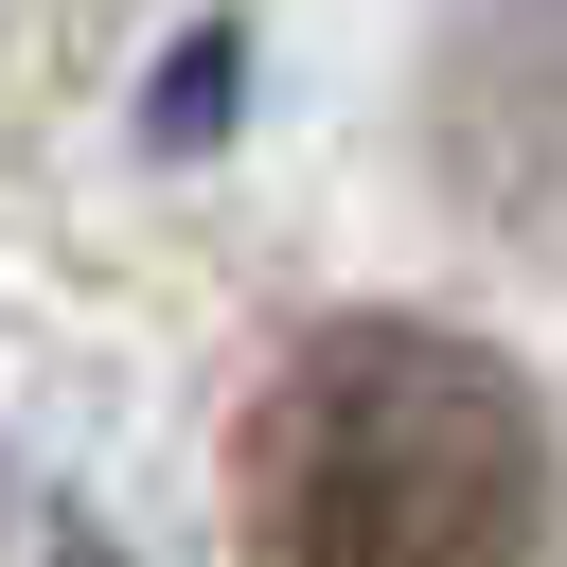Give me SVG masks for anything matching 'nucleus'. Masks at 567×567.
Here are the masks:
<instances>
[{
  "mask_svg": "<svg viewBox=\"0 0 567 567\" xmlns=\"http://www.w3.org/2000/svg\"><path fill=\"white\" fill-rule=\"evenodd\" d=\"M0 567H124V549H106L53 478H18V461H0Z\"/></svg>",
  "mask_w": 567,
  "mask_h": 567,
  "instance_id": "2",
  "label": "nucleus"
},
{
  "mask_svg": "<svg viewBox=\"0 0 567 567\" xmlns=\"http://www.w3.org/2000/svg\"><path fill=\"white\" fill-rule=\"evenodd\" d=\"M248 567H532L549 425L443 319H319L230 443Z\"/></svg>",
  "mask_w": 567,
  "mask_h": 567,
  "instance_id": "1",
  "label": "nucleus"
}]
</instances>
